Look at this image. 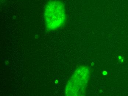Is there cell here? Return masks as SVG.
<instances>
[{"label": "cell", "mask_w": 128, "mask_h": 96, "mask_svg": "<svg viewBox=\"0 0 128 96\" xmlns=\"http://www.w3.org/2000/svg\"><path fill=\"white\" fill-rule=\"evenodd\" d=\"M45 27L48 31H53L63 27L66 20L64 4L58 0H50L47 3L44 11Z\"/></svg>", "instance_id": "6da1fadb"}, {"label": "cell", "mask_w": 128, "mask_h": 96, "mask_svg": "<svg viewBox=\"0 0 128 96\" xmlns=\"http://www.w3.org/2000/svg\"><path fill=\"white\" fill-rule=\"evenodd\" d=\"M90 76V70L87 66H80L76 68L66 84L64 91L65 95H85Z\"/></svg>", "instance_id": "7a4b0ae2"}]
</instances>
